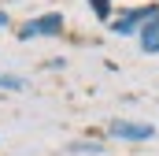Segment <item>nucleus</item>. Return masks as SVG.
<instances>
[{
  "instance_id": "nucleus-5",
  "label": "nucleus",
  "mask_w": 159,
  "mask_h": 156,
  "mask_svg": "<svg viewBox=\"0 0 159 156\" xmlns=\"http://www.w3.org/2000/svg\"><path fill=\"white\" fill-rule=\"evenodd\" d=\"M67 153L70 156H100L104 153V141H70Z\"/></svg>"
},
{
  "instance_id": "nucleus-1",
  "label": "nucleus",
  "mask_w": 159,
  "mask_h": 156,
  "mask_svg": "<svg viewBox=\"0 0 159 156\" xmlns=\"http://www.w3.org/2000/svg\"><path fill=\"white\" fill-rule=\"evenodd\" d=\"M159 15V4H144V7H126L119 19H111L107 26H111V34L115 37H133V34H141V26L148 22V19H156Z\"/></svg>"
},
{
  "instance_id": "nucleus-4",
  "label": "nucleus",
  "mask_w": 159,
  "mask_h": 156,
  "mask_svg": "<svg viewBox=\"0 0 159 156\" xmlns=\"http://www.w3.org/2000/svg\"><path fill=\"white\" fill-rule=\"evenodd\" d=\"M137 37H141V52H144V56H156V52H159V15L141 26Z\"/></svg>"
},
{
  "instance_id": "nucleus-3",
  "label": "nucleus",
  "mask_w": 159,
  "mask_h": 156,
  "mask_svg": "<svg viewBox=\"0 0 159 156\" xmlns=\"http://www.w3.org/2000/svg\"><path fill=\"white\" fill-rule=\"evenodd\" d=\"M107 138H115V141H152L156 126L152 123H133V119H111L107 123Z\"/></svg>"
},
{
  "instance_id": "nucleus-7",
  "label": "nucleus",
  "mask_w": 159,
  "mask_h": 156,
  "mask_svg": "<svg viewBox=\"0 0 159 156\" xmlns=\"http://www.w3.org/2000/svg\"><path fill=\"white\" fill-rule=\"evenodd\" d=\"M89 7L100 22H111V0H89Z\"/></svg>"
},
{
  "instance_id": "nucleus-6",
  "label": "nucleus",
  "mask_w": 159,
  "mask_h": 156,
  "mask_svg": "<svg viewBox=\"0 0 159 156\" xmlns=\"http://www.w3.org/2000/svg\"><path fill=\"white\" fill-rule=\"evenodd\" d=\"M0 89L22 93V89H26V78H19V75H4V71H0Z\"/></svg>"
},
{
  "instance_id": "nucleus-2",
  "label": "nucleus",
  "mask_w": 159,
  "mask_h": 156,
  "mask_svg": "<svg viewBox=\"0 0 159 156\" xmlns=\"http://www.w3.org/2000/svg\"><path fill=\"white\" fill-rule=\"evenodd\" d=\"M63 34V15L59 11H48V15H37V19H30V22H22L19 26V41H34V37H59Z\"/></svg>"
},
{
  "instance_id": "nucleus-8",
  "label": "nucleus",
  "mask_w": 159,
  "mask_h": 156,
  "mask_svg": "<svg viewBox=\"0 0 159 156\" xmlns=\"http://www.w3.org/2000/svg\"><path fill=\"white\" fill-rule=\"evenodd\" d=\"M4 26H11V15H7V11H0V30H4Z\"/></svg>"
}]
</instances>
